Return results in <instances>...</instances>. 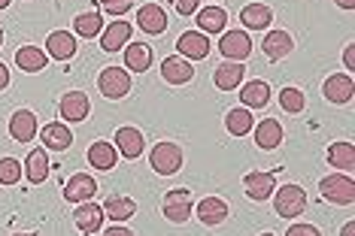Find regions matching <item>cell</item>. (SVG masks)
<instances>
[{"mask_svg":"<svg viewBox=\"0 0 355 236\" xmlns=\"http://www.w3.org/2000/svg\"><path fill=\"white\" fill-rule=\"evenodd\" d=\"M322 200L334 203V206H352L355 203V182L349 173H331L319 182Z\"/></svg>","mask_w":355,"mask_h":236,"instance_id":"1","label":"cell"},{"mask_svg":"<svg viewBox=\"0 0 355 236\" xmlns=\"http://www.w3.org/2000/svg\"><path fill=\"white\" fill-rule=\"evenodd\" d=\"M277 197H273V209H277L279 218H297L304 215L306 209V191L301 185H282V188L273 191Z\"/></svg>","mask_w":355,"mask_h":236,"instance_id":"2","label":"cell"},{"mask_svg":"<svg viewBox=\"0 0 355 236\" xmlns=\"http://www.w3.org/2000/svg\"><path fill=\"white\" fill-rule=\"evenodd\" d=\"M182 149L176 143H158L155 149H152V154H149V164H152V170H155L158 176H173V173H180L182 170Z\"/></svg>","mask_w":355,"mask_h":236,"instance_id":"3","label":"cell"},{"mask_svg":"<svg viewBox=\"0 0 355 236\" xmlns=\"http://www.w3.org/2000/svg\"><path fill=\"white\" fill-rule=\"evenodd\" d=\"M98 91L107 97V100H122L131 91V73L122 67H103L98 76Z\"/></svg>","mask_w":355,"mask_h":236,"instance_id":"4","label":"cell"},{"mask_svg":"<svg viewBox=\"0 0 355 236\" xmlns=\"http://www.w3.org/2000/svg\"><path fill=\"white\" fill-rule=\"evenodd\" d=\"M195 215V203H191L189 188H173L164 194V218L173 224H185Z\"/></svg>","mask_w":355,"mask_h":236,"instance_id":"5","label":"cell"},{"mask_svg":"<svg viewBox=\"0 0 355 236\" xmlns=\"http://www.w3.org/2000/svg\"><path fill=\"white\" fill-rule=\"evenodd\" d=\"M219 52L225 55V61H240L243 64L252 55V39L246 30H225L219 39Z\"/></svg>","mask_w":355,"mask_h":236,"instance_id":"6","label":"cell"},{"mask_svg":"<svg viewBox=\"0 0 355 236\" xmlns=\"http://www.w3.org/2000/svg\"><path fill=\"white\" fill-rule=\"evenodd\" d=\"M143 149H146V136H143V130H140V127L125 125V127H119V130H116V152L122 154V158L137 161V158L143 154Z\"/></svg>","mask_w":355,"mask_h":236,"instance_id":"7","label":"cell"},{"mask_svg":"<svg viewBox=\"0 0 355 236\" xmlns=\"http://www.w3.org/2000/svg\"><path fill=\"white\" fill-rule=\"evenodd\" d=\"M322 94H325L328 103H337V107H343V103L352 100L355 94V82L349 73H334V76L325 79V88H322Z\"/></svg>","mask_w":355,"mask_h":236,"instance_id":"8","label":"cell"},{"mask_svg":"<svg viewBox=\"0 0 355 236\" xmlns=\"http://www.w3.org/2000/svg\"><path fill=\"white\" fill-rule=\"evenodd\" d=\"M58 112H61V118H67L70 125H76V121L88 118V112H92V100H88L85 91H67L61 97V103H58Z\"/></svg>","mask_w":355,"mask_h":236,"instance_id":"9","label":"cell"},{"mask_svg":"<svg viewBox=\"0 0 355 236\" xmlns=\"http://www.w3.org/2000/svg\"><path fill=\"white\" fill-rule=\"evenodd\" d=\"M176 48H180V58L185 61H204L209 55V39L200 30H185V34L176 39Z\"/></svg>","mask_w":355,"mask_h":236,"instance_id":"10","label":"cell"},{"mask_svg":"<svg viewBox=\"0 0 355 236\" xmlns=\"http://www.w3.org/2000/svg\"><path fill=\"white\" fill-rule=\"evenodd\" d=\"M73 221H76V227H79V233H83V236H92V233H98L101 224H103V209L98 206V203H92V200L76 203Z\"/></svg>","mask_w":355,"mask_h":236,"instance_id":"11","label":"cell"},{"mask_svg":"<svg viewBox=\"0 0 355 236\" xmlns=\"http://www.w3.org/2000/svg\"><path fill=\"white\" fill-rule=\"evenodd\" d=\"M243 191H246L249 200L264 203L268 197H273V191H277V173H249L243 179Z\"/></svg>","mask_w":355,"mask_h":236,"instance_id":"12","label":"cell"},{"mask_svg":"<svg viewBox=\"0 0 355 236\" xmlns=\"http://www.w3.org/2000/svg\"><path fill=\"white\" fill-rule=\"evenodd\" d=\"M161 79H164L167 85H185V82H191V79H195V67H191V61L173 55V58L161 61Z\"/></svg>","mask_w":355,"mask_h":236,"instance_id":"13","label":"cell"},{"mask_svg":"<svg viewBox=\"0 0 355 236\" xmlns=\"http://www.w3.org/2000/svg\"><path fill=\"white\" fill-rule=\"evenodd\" d=\"M40 134V125H37V116L31 109H15L12 118H10V136L15 143H31L34 136Z\"/></svg>","mask_w":355,"mask_h":236,"instance_id":"14","label":"cell"},{"mask_svg":"<svg viewBox=\"0 0 355 236\" xmlns=\"http://www.w3.org/2000/svg\"><path fill=\"white\" fill-rule=\"evenodd\" d=\"M94 194H98V182H94L88 173L70 176L67 185H64V200L67 203H85V200H92Z\"/></svg>","mask_w":355,"mask_h":236,"instance_id":"15","label":"cell"},{"mask_svg":"<svg viewBox=\"0 0 355 236\" xmlns=\"http://www.w3.org/2000/svg\"><path fill=\"white\" fill-rule=\"evenodd\" d=\"M137 24H140V30H146V34H152V37L164 34V30H167V12H164V6H158V3L140 6V10H137Z\"/></svg>","mask_w":355,"mask_h":236,"instance_id":"16","label":"cell"},{"mask_svg":"<svg viewBox=\"0 0 355 236\" xmlns=\"http://www.w3.org/2000/svg\"><path fill=\"white\" fill-rule=\"evenodd\" d=\"M131 34H134L131 21H110L107 28L101 30V48L103 52H119V48L128 46Z\"/></svg>","mask_w":355,"mask_h":236,"instance_id":"17","label":"cell"},{"mask_svg":"<svg viewBox=\"0 0 355 236\" xmlns=\"http://www.w3.org/2000/svg\"><path fill=\"white\" fill-rule=\"evenodd\" d=\"M43 149H52V152H67L73 145V130L67 127V121H52V125L43 127Z\"/></svg>","mask_w":355,"mask_h":236,"instance_id":"18","label":"cell"},{"mask_svg":"<svg viewBox=\"0 0 355 236\" xmlns=\"http://www.w3.org/2000/svg\"><path fill=\"white\" fill-rule=\"evenodd\" d=\"M46 55L55 61H70L76 55V37L70 30H52L46 39Z\"/></svg>","mask_w":355,"mask_h":236,"instance_id":"19","label":"cell"},{"mask_svg":"<svg viewBox=\"0 0 355 236\" xmlns=\"http://www.w3.org/2000/svg\"><path fill=\"white\" fill-rule=\"evenodd\" d=\"M243 76H246V67L240 61H222L213 70V82L219 91H234V88L243 82Z\"/></svg>","mask_w":355,"mask_h":236,"instance_id":"20","label":"cell"},{"mask_svg":"<svg viewBox=\"0 0 355 236\" xmlns=\"http://www.w3.org/2000/svg\"><path fill=\"white\" fill-rule=\"evenodd\" d=\"M195 215L204 221L207 227H219L225 218H228V203H225L222 197H204L195 206Z\"/></svg>","mask_w":355,"mask_h":236,"instance_id":"21","label":"cell"},{"mask_svg":"<svg viewBox=\"0 0 355 236\" xmlns=\"http://www.w3.org/2000/svg\"><path fill=\"white\" fill-rule=\"evenodd\" d=\"M261 48H264V55H268L270 61H282L286 55H292L295 39H292V34H286V30H268Z\"/></svg>","mask_w":355,"mask_h":236,"instance_id":"22","label":"cell"},{"mask_svg":"<svg viewBox=\"0 0 355 236\" xmlns=\"http://www.w3.org/2000/svg\"><path fill=\"white\" fill-rule=\"evenodd\" d=\"M21 167H25L21 173H25V179L31 185H43L46 176H49V154H46V149H34L25 158V164Z\"/></svg>","mask_w":355,"mask_h":236,"instance_id":"23","label":"cell"},{"mask_svg":"<svg viewBox=\"0 0 355 236\" xmlns=\"http://www.w3.org/2000/svg\"><path fill=\"white\" fill-rule=\"evenodd\" d=\"M101 209H103V218H112V224H122L128 218L137 215V203L131 197H122V194L107 197V203H103Z\"/></svg>","mask_w":355,"mask_h":236,"instance_id":"24","label":"cell"},{"mask_svg":"<svg viewBox=\"0 0 355 236\" xmlns=\"http://www.w3.org/2000/svg\"><path fill=\"white\" fill-rule=\"evenodd\" d=\"M195 15H198L200 34H222L225 24H228V12H225L222 6H216V3L204 6V10H198Z\"/></svg>","mask_w":355,"mask_h":236,"instance_id":"25","label":"cell"},{"mask_svg":"<svg viewBox=\"0 0 355 236\" xmlns=\"http://www.w3.org/2000/svg\"><path fill=\"white\" fill-rule=\"evenodd\" d=\"M116 158H119L116 145L107 143V140H98V143L88 145V164L94 170H103V173H107V170L116 167Z\"/></svg>","mask_w":355,"mask_h":236,"instance_id":"26","label":"cell"},{"mask_svg":"<svg viewBox=\"0 0 355 236\" xmlns=\"http://www.w3.org/2000/svg\"><path fill=\"white\" fill-rule=\"evenodd\" d=\"M240 21H243L246 30H264V28H270L273 12H270V6H264V3H246L243 10H240Z\"/></svg>","mask_w":355,"mask_h":236,"instance_id":"27","label":"cell"},{"mask_svg":"<svg viewBox=\"0 0 355 236\" xmlns=\"http://www.w3.org/2000/svg\"><path fill=\"white\" fill-rule=\"evenodd\" d=\"M240 103H243L246 109H261L270 103V85L261 82V79H252V82L243 85V91H240Z\"/></svg>","mask_w":355,"mask_h":236,"instance_id":"28","label":"cell"},{"mask_svg":"<svg viewBox=\"0 0 355 236\" xmlns=\"http://www.w3.org/2000/svg\"><path fill=\"white\" fill-rule=\"evenodd\" d=\"M279 143H282V125L277 118H261V125L255 127V145L261 152H270Z\"/></svg>","mask_w":355,"mask_h":236,"instance_id":"29","label":"cell"},{"mask_svg":"<svg viewBox=\"0 0 355 236\" xmlns=\"http://www.w3.org/2000/svg\"><path fill=\"white\" fill-rule=\"evenodd\" d=\"M15 64H19V70H25V73H40V70H46V64H49V55H46L40 46H21L19 52H15Z\"/></svg>","mask_w":355,"mask_h":236,"instance_id":"30","label":"cell"},{"mask_svg":"<svg viewBox=\"0 0 355 236\" xmlns=\"http://www.w3.org/2000/svg\"><path fill=\"white\" fill-rule=\"evenodd\" d=\"M328 164L340 173H352L355 170V149L352 143H331L328 145Z\"/></svg>","mask_w":355,"mask_h":236,"instance_id":"31","label":"cell"},{"mask_svg":"<svg viewBox=\"0 0 355 236\" xmlns=\"http://www.w3.org/2000/svg\"><path fill=\"white\" fill-rule=\"evenodd\" d=\"M152 67V48L146 43H131L125 46V70L146 73Z\"/></svg>","mask_w":355,"mask_h":236,"instance_id":"32","label":"cell"},{"mask_svg":"<svg viewBox=\"0 0 355 236\" xmlns=\"http://www.w3.org/2000/svg\"><path fill=\"white\" fill-rule=\"evenodd\" d=\"M225 127H228V134L231 136H246L249 130L255 127V118H252V112H249L246 107H234L228 116H225Z\"/></svg>","mask_w":355,"mask_h":236,"instance_id":"33","label":"cell"},{"mask_svg":"<svg viewBox=\"0 0 355 236\" xmlns=\"http://www.w3.org/2000/svg\"><path fill=\"white\" fill-rule=\"evenodd\" d=\"M73 30H76L79 37H85V39L101 37V30H103V19H101V12H79L76 19H73Z\"/></svg>","mask_w":355,"mask_h":236,"instance_id":"34","label":"cell"},{"mask_svg":"<svg viewBox=\"0 0 355 236\" xmlns=\"http://www.w3.org/2000/svg\"><path fill=\"white\" fill-rule=\"evenodd\" d=\"M279 107L286 112H292V116H297V112H304L306 107V97L301 88H282L279 91Z\"/></svg>","mask_w":355,"mask_h":236,"instance_id":"35","label":"cell"},{"mask_svg":"<svg viewBox=\"0 0 355 236\" xmlns=\"http://www.w3.org/2000/svg\"><path fill=\"white\" fill-rule=\"evenodd\" d=\"M21 179V164L15 158H0V185H15Z\"/></svg>","mask_w":355,"mask_h":236,"instance_id":"36","label":"cell"},{"mask_svg":"<svg viewBox=\"0 0 355 236\" xmlns=\"http://www.w3.org/2000/svg\"><path fill=\"white\" fill-rule=\"evenodd\" d=\"M101 6H103V10H107L110 15H125V12L134 6V0H101Z\"/></svg>","mask_w":355,"mask_h":236,"instance_id":"37","label":"cell"},{"mask_svg":"<svg viewBox=\"0 0 355 236\" xmlns=\"http://www.w3.org/2000/svg\"><path fill=\"white\" fill-rule=\"evenodd\" d=\"M286 236H322V233H319V227H313V224H292L286 230Z\"/></svg>","mask_w":355,"mask_h":236,"instance_id":"38","label":"cell"},{"mask_svg":"<svg viewBox=\"0 0 355 236\" xmlns=\"http://www.w3.org/2000/svg\"><path fill=\"white\" fill-rule=\"evenodd\" d=\"M173 6L180 15H195L200 10V0H173Z\"/></svg>","mask_w":355,"mask_h":236,"instance_id":"39","label":"cell"},{"mask_svg":"<svg viewBox=\"0 0 355 236\" xmlns=\"http://www.w3.org/2000/svg\"><path fill=\"white\" fill-rule=\"evenodd\" d=\"M343 64H346V70H355V46L352 43L346 46V52H343Z\"/></svg>","mask_w":355,"mask_h":236,"instance_id":"40","label":"cell"},{"mask_svg":"<svg viewBox=\"0 0 355 236\" xmlns=\"http://www.w3.org/2000/svg\"><path fill=\"white\" fill-rule=\"evenodd\" d=\"M103 236H134V233L128 230V227H122V224H112V227H110V230L103 233Z\"/></svg>","mask_w":355,"mask_h":236,"instance_id":"41","label":"cell"},{"mask_svg":"<svg viewBox=\"0 0 355 236\" xmlns=\"http://www.w3.org/2000/svg\"><path fill=\"white\" fill-rule=\"evenodd\" d=\"M10 85V70H6V64H0V91Z\"/></svg>","mask_w":355,"mask_h":236,"instance_id":"42","label":"cell"},{"mask_svg":"<svg viewBox=\"0 0 355 236\" xmlns=\"http://www.w3.org/2000/svg\"><path fill=\"white\" fill-rule=\"evenodd\" d=\"M334 3L340 6V10H349V12L355 10V0H334Z\"/></svg>","mask_w":355,"mask_h":236,"instance_id":"43","label":"cell"},{"mask_svg":"<svg viewBox=\"0 0 355 236\" xmlns=\"http://www.w3.org/2000/svg\"><path fill=\"white\" fill-rule=\"evenodd\" d=\"M340 236H355V224H352V221H346V224H343V230H340Z\"/></svg>","mask_w":355,"mask_h":236,"instance_id":"44","label":"cell"},{"mask_svg":"<svg viewBox=\"0 0 355 236\" xmlns=\"http://www.w3.org/2000/svg\"><path fill=\"white\" fill-rule=\"evenodd\" d=\"M12 3V0H0V10H6V6H10Z\"/></svg>","mask_w":355,"mask_h":236,"instance_id":"45","label":"cell"},{"mask_svg":"<svg viewBox=\"0 0 355 236\" xmlns=\"http://www.w3.org/2000/svg\"><path fill=\"white\" fill-rule=\"evenodd\" d=\"M12 236H37V233H12Z\"/></svg>","mask_w":355,"mask_h":236,"instance_id":"46","label":"cell"},{"mask_svg":"<svg viewBox=\"0 0 355 236\" xmlns=\"http://www.w3.org/2000/svg\"><path fill=\"white\" fill-rule=\"evenodd\" d=\"M0 46H3V30H0Z\"/></svg>","mask_w":355,"mask_h":236,"instance_id":"47","label":"cell"},{"mask_svg":"<svg viewBox=\"0 0 355 236\" xmlns=\"http://www.w3.org/2000/svg\"><path fill=\"white\" fill-rule=\"evenodd\" d=\"M209 3H219V0H209Z\"/></svg>","mask_w":355,"mask_h":236,"instance_id":"48","label":"cell"},{"mask_svg":"<svg viewBox=\"0 0 355 236\" xmlns=\"http://www.w3.org/2000/svg\"><path fill=\"white\" fill-rule=\"evenodd\" d=\"M261 236H273V233H261Z\"/></svg>","mask_w":355,"mask_h":236,"instance_id":"49","label":"cell"}]
</instances>
